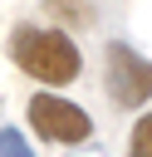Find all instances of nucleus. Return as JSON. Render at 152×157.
<instances>
[{
    "instance_id": "obj_2",
    "label": "nucleus",
    "mask_w": 152,
    "mask_h": 157,
    "mask_svg": "<svg viewBox=\"0 0 152 157\" xmlns=\"http://www.w3.org/2000/svg\"><path fill=\"white\" fill-rule=\"evenodd\" d=\"M103 64H108V93L123 103V108H142L147 98H152V64L137 54V49H127V44H108L103 49Z\"/></svg>"
},
{
    "instance_id": "obj_5",
    "label": "nucleus",
    "mask_w": 152,
    "mask_h": 157,
    "mask_svg": "<svg viewBox=\"0 0 152 157\" xmlns=\"http://www.w3.org/2000/svg\"><path fill=\"white\" fill-rule=\"evenodd\" d=\"M0 157H29V147L15 128H0Z\"/></svg>"
},
{
    "instance_id": "obj_3",
    "label": "nucleus",
    "mask_w": 152,
    "mask_h": 157,
    "mask_svg": "<svg viewBox=\"0 0 152 157\" xmlns=\"http://www.w3.org/2000/svg\"><path fill=\"white\" fill-rule=\"evenodd\" d=\"M29 123H34V132L49 137V142H83V137L93 132L88 113H83L78 103H69V98H54V93H34V98H29Z\"/></svg>"
},
{
    "instance_id": "obj_6",
    "label": "nucleus",
    "mask_w": 152,
    "mask_h": 157,
    "mask_svg": "<svg viewBox=\"0 0 152 157\" xmlns=\"http://www.w3.org/2000/svg\"><path fill=\"white\" fill-rule=\"evenodd\" d=\"M49 10H54L59 20H64V15H69V20H78V25L88 20V5H83V0H49Z\"/></svg>"
},
{
    "instance_id": "obj_1",
    "label": "nucleus",
    "mask_w": 152,
    "mask_h": 157,
    "mask_svg": "<svg viewBox=\"0 0 152 157\" xmlns=\"http://www.w3.org/2000/svg\"><path fill=\"white\" fill-rule=\"evenodd\" d=\"M10 59L39 83H74L83 69V54L64 29H29V25L10 34Z\"/></svg>"
},
{
    "instance_id": "obj_4",
    "label": "nucleus",
    "mask_w": 152,
    "mask_h": 157,
    "mask_svg": "<svg viewBox=\"0 0 152 157\" xmlns=\"http://www.w3.org/2000/svg\"><path fill=\"white\" fill-rule=\"evenodd\" d=\"M127 157H152V113H142V118H137L132 142H127Z\"/></svg>"
}]
</instances>
